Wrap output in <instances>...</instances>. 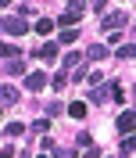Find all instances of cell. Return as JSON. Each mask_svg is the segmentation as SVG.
I'll use <instances>...</instances> for the list:
<instances>
[{
  "label": "cell",
  "instance_id": "1",
  "mask_svg": "<svg viewBox=\"0 0 136 158\" xmlns=\"http://www.w3.org/2000/svg\"><path fill=\"white\" fill-rule=\"evenodd\" d=\"M82 11H86V0H72V7H68L65 15L58 18V25H61V29H72V25L82 18Z\"/></svg>",
  "mask_w": 136,
  "mask_h": 158
},
{
  "label": "cell",
  "instance_id": "2",
  "mask_svg": "<svg viewBox=\"0 0 136 158\" xmlns=\"http://www.w3.org/2000/svg\"><path fill=\"white\" fill-rule=\"evenodd\" d=\"M4 32H7V36H25L29 25H25V18H18V15H4Z\"/></svg>",
  "mask_w": 136,
  "mask_h": 158
},
{
  "label": "cell",
  "instance_id": "3",
  "mask_svg": "<svg viewBox=\"0 0 136 158\" xmlns=\"http://www.w3.org/2000/svg\"><path fill=\"white\" fill-rule=\"evenodd\" d=\"M126 22H129V15L126 11H111V15H104V32H115V29H126Z\"/></svg>",
  "mask_w": 136,
  "mask_h": 158
},
{
  "label": "cell",
  "instance_id": "4",
  "mask_svg": "<svg viewBox=\"0 0 136 158\" xmlns=\"http://www.w3.org/2000/svg\"><path fill=\"white\" fill-rule=\"evenodd\" d=\"M133 129H136V111H122V115H118V133L133 137Z\"/></svg>",
  "mask_w": 136,
  "mask_h": 158
},
{
  "label": "cell",
  "instance_id": "5",
  "mask_svg": "<svg viewBox=\"0 0 136 158\" xmlns=\"http://www.w3.org/2000/svg\"><path fill=\"white\" fill-rule=\"evenodd\" d=\"M90 97H93V104H104L107 97H115V83H107V86H100V90H90Z\"/></svg>",
  "mask_w": 136,
  "mask_h": 158
},
{
  "label": "cell",
  "instance_id": "6",
  "mask_svg": "<svg viewBox=\"0 0 136 158\" xmlns=\"http://www.w3.org/2000/svg\"><path fill=\"white\" fill-rule=\"evenodd\" d=\"M25 86L29 90H43L47 86V76H43V72H29V76H25Z\"/></svg>",
  "mask_w": 136,
  "mask_h": 158
},
{
  "label": "cell",
  "instance_id": "7",
  "mask_svg": "<svg viewBox=\"0 0 136 158\" xmlns=\"http://www.w3.org/2000/svg\"><path fill=\"white\" fill-rule=\"evenodd\" d=\"M0 101H4V108H11V104L18 101V90H14V86H7V83H4V86H0Z\"/></svg>",
  "mask_w": 136,
  "mask_h": 158
},
{
  "label": "cell",
  "instance_id": "8",
  "mask_svg": "<svg viewBox=\"0 0 136 158\" xmlns=\"http://www.w3.org/2000/svg\"><path fill=\"white\" fill-rule=\"evenodd\" d=\"M86 58H90V61H100V58H107V47H104V43H90Z\"/></svg>",
  "mask_w": 136,
  "mask_h": 158
},
{
  "label": "cell",
  "instance_id": "9",
  "mask_svg": "<svg viewBox=\"0 0 136 158\" xmlns=\"http://www.w3.org/2000/svg\"><path fill=\"white\" fill-rule=\"evenodd\" d=\"M39 58H43V61H54V58H58V43H43V47H39Z\"/></svg>",
  "mask_w": 136,
  "mask_h": 158
},
{
  "label": "cell",
  "instance_id": "10",
  "mask_svg": "<svg viewBox=\"0 0 136 158\" xmlns=\"http://www.w3.org/2000/svg\"><path fill=\"white\" fill-rule=\"evenodd\" d=\"M68 115H72V118H82V115H86V104H82V101H72V104H68Z\"/></svg>",
  "mask_w": 136,
  "mask_h": 158
},
{
  "label": "cell",
  "instance_id": "11",
  "mask_svg": "<svg viewBox=\"0 0 136 158\" xmlns=\"http://www.w3.org/2000/svg\"><path fill=\"white\" fill-rule=\"evenodd\" d=\"M0 54H4V61H14V58H18V47H14V43H4Z\"/></svg>",
  "mask_w": 136,
  "mask_h": 158
},
{
  "label": "cell",
  "instance_id": "12",
  "mask_svg": "<svg viewBox=\"0 0 136 158\" xmlns=\"http://www.w3.org/2000/svg\"><path fill=\"white\" fill-rule=\"evenodd\" d=\"M4 69H7V72H14V76H18V72H25V61H18V58H14V61H4Z\"/></svg>",
  "mask_w": 136,
  "mask_h": 158
},
{
  "label": "cell",
  "instance_id": "13",
  "mask_svg": "<svg viewBox=\"0 0 136 158\" xmlns=\"http://www.w3.org/2000/svg\"><path fill=\"white\" fill-rule=\"evenodd\" d=\"M4 133H7V137H22V133H25V126H22V122H7V129H4Z\"/></svg>",
  "mask_w": 136,
  "mask_h": 158
},
{
  "label": "cell",
  "instance_id": "14",
  "mask_svg": "<svg viewBox=\"0 0 136 158\" xmlns=\"http://www.w3.org/2000/svg\"><path fill=\"white\" fill-rule=\"evenodd\" d=\"M122 58H136V43H126V47H118V61Z\"/></svg>",
  "mask_w": 136,
  "mask_h": 158
},
{
  "label": "cell",
  "instance_id": "15",
  "mask_svg": "<svg viewBox=\"0 0 136 158\" xmlns=\"http://www.w3.org/2000/svg\"><path fill=\"white\" fill-rule=\"evenodd\" d=\"M133 151H136V133H133V137H126V140H122V155H133Z\"/></svg>",
  "mask_w": 136,
  "mask_h": 158
},
{
  "label": "cell",
  "instance_id": "16",
  "mask_svg": "<svg viewBox=\"0 0 136 158\" xmlns=\"http://www.w3.org/2000/svg\"><path fill=\"white\" fill-rule=\"evenodd\" d=\"M47 129H50L47 118H36V122H32V133H47Z\"/></svg>",
  "mask_w": 136,
  "mask_h": 158
},
{
  "label": "cell",
  "instance_id": "17",
  "mask_svg": "<svg viewBox=\"0 0 136 158\" xmlns=\"http://www.w3.org/2000/svg\"><path fill=\"white\" fill-rule=\"evenodd\" d=\"M75 36H79L75 29H61V43H75Z\"/></svg>",
  "mask_w": 136,
  "mask_h": 158
},
{
  "label": "cell",
  "instance_id": "18",
  "mask_svg": "<svg viewBox=\"0 0 136 158\" xmlns=\"http://www.w3.org/2000/svg\"><path fill=\"white\" fill-rule=\"evenodd\" d=\"M50 29H54V22H50V18H39V22H36V32H50Z\"/></svg>",
  "mask_w": 136,
  "mask_h": 158
},
{
  "label": "cell",
  "instance_id": "19",
  "mask_svg": "<svg viewBox=\"0 0 136 158\" xmlns=\"http://www.w3.org/2000/svg\"><path fill=\"white\" fill-rule=\"evenodd\" d=\"M65 83H68V76H65V72H58V76H54V86H58V90H65Z\"/></svg>",
  "mask_w": 136,
  "mask_h": 158
},
{
  "label": "cell",
  "instance_id": "20",
  "mask_svg": "<svg viewBox=\"0 0 136 158\" xmlns=\"http://www.w3.org/2000/svg\"><path fill=\"white\" fill-rule=\"evenodd\" d=\"M54 158H72V151L68 148H54Z\"/></svg>",
  "mask_w": 136,
  "mask_h": 158
},
{
  "label": "cell",
  "instance_id": "21",
  "mask_svg": "<svg viewBox=\"0 0 136 158\" xmlns=\"http://www.w3.org/2000/svg\"><path fill=\"white\" fill-rule=\"evenodd\" d=\"M82 158H100V148H86V155Z\"/></svg>",
  "mask_w": 136,
  "mask_h": 158
},
{
  "label": "cell",
  "instance_id": "22",
  "mask_svg": "<svg viewBox=\"0 0 136 158\" xmlns=\"http://www.w3.org/2000/svg\"><path fill=\"white\" fill-rule=\"evenodd\" d=\"M0 158H14V148H4V151H0Z\"/></svg>",
  "mask_w": 136,
  "mask_h": 158
},
{
  "label": "cell",
  "instance_id": "23",
  "mask_svg": "<svg viewBox=\"0 0 136 158\" xmlns=\"http://www.w3.org/2000/svg\"><path fill=\"white\" fill-rule=\"evenodd\" d=\"M39 158H47V155H39Z\"/></svg>",
  "mask_w": 136,
  "mask_h": 158
},
{
  "label": "cell",
  "instance_id": "24",
  "mask_svg": "<svg viewBox=\"0 0 136 158\" xmlns=\"http://www.w3.org/2000/svg\"><path fill=\"white\" fill-rule=\"evenodd\" d=\"M133 94H136V90H133Z\"/></svg>",
  "mask_w": 136,
  "mask_h": 158
}]
</instances>
